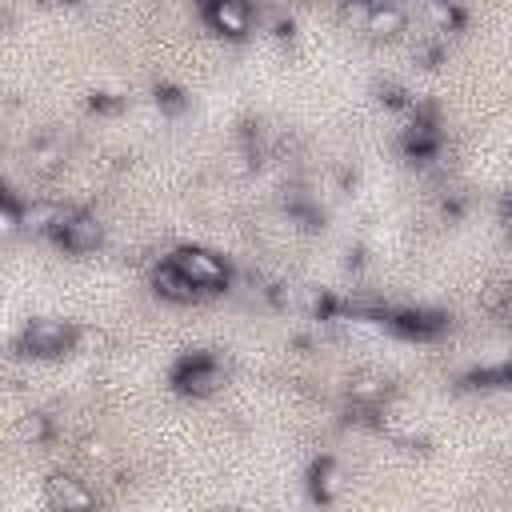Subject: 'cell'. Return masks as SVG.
<instances>
[{
  "mask_svg": "<svg viewBox=\"0 0 512 512\" xmlns=\"http://www.w3.org/2000/svg\"><path fill=\"white\" fill-rule=\"evenodd\" d=\"M172 264H176L200 292H216V288L228 284L224 260H220L216 252H208V248H180V252H172Z\"/></svg>",
  "mask_w": 512,
  "mask_h": 512,
  "instance_id": "6da1fadb",
  "label": "cell"
},
{
  "mask_svg": "<svg viewBox=\"0 0 512 512\" xmlns=\"http://www.w3.org/2000/svg\"><path fill=\"white\" fill-rule=\"evenodd\" d=\"M72 340H76V332H72L68 320L44 316V320H32V324L24 328V348H28L32 356H60V352H68Z\"/></svg>",
  "mask_w": 512,
  "mask_h": 512,
  "instance_id": "7a4b0ae2",
  "label": "cell"
},
{
  "mask_svg": "<svg viewBox=\"0 0 512 512\" xmlns=\"http://www.w3.org/2000/svg\"><path fill=\"white\" fill-rule=\"evenodd\" d=\"M56 240L68 248V252H96L100 240H104V228L96 216H84V212H64V220L56 224Z\"/></svg>",
  "mask_w": 512,
  "mask_h": 512,
  "instance_id": "3957f363",
  "label": "cell"
},
{
  "mask_svg": "<svg viewBox=\"0 0 512 512\" xmlns=\"http://www.w3.org/2000/svg\"><path fill=\"white\" fill-rule=\"evenodd\" d=\"M44 496H48V508L52 512H92L96 508V496L76 476H52L44 484Z\"/></svg>",
  "mask_w": 512,
  "mask_h": 512,
  "instance_id": "277c9868",
  "label": "cell"
},
{
  "mask_svg": "<svg viewBox=\"0 0 512 512\" xmlns=\"http://www.w3.org/2000/svg\"><path fill=\"white\" fill-rule=\"evenodd\" d=\"M204 16H208V24H212L216 32H228V36H244V32L252 28V8H244V4H236V0H220V4H212Z\"/></svg>",
  "mask_w": 512,
  "mask_h": 512,
  "instance_id": "5b68a950",
  "label": "cell"
},
{
  "mask_svg": "<svg viewBox=\"0 0 512 512\" xmlns=\"http://www.w3.org/2000/svg\"><path fill=\"white\" fill-rule=\"evenodd\" d=\"M152 280H156V292H160L164 300L188 304V300H196V296H200V288H196V284H192V280H188V276H184V272H180L172 260H168V264H160Z\"/></svg>",
  "mask_w": 512,
  "mask_h": 512,
  "instance_id": "8992f818",
  "label": "cell"
},
{
  "mask_svg": "<svg viewBox=\"0 0 512 512\" xmlns=\"http://www.w3.org/2000/svg\"><path fill=\"white\" fill-rule=\"evenodd\" d=\"M176 380H180L184 392H212L220 384V364L216 360H188L176 372Z\"/></svg>",
  "mask_w": 512,
  "mask_h": 512,
  "instance_id": "52a82bcc",
  "label": "cell"
},
{
  "mask_svg": "<svg viewBox=\"0 0 512 512\" xmlns=\"http://www.w3.org/2000/svg\"><path fill=\"white\" fill-rule=\"evenodd\" d=\"M364 32L396 36V32H404V12L392 8V4H372V8H364Z\"/></svg>",
  "mask_w": 512,
  "mask_h": 512,
  "instance_id": "ba28073f",
  "label": "cell"
},
{
  "mask_svg": "<svg viewBox=\"0 0 512 512\" xmlns=\"http://www.w3.org/2000/svg\"><path fill=\"white\" fill-rule=\"evenodd\" d=\"M348 392H352V400H360V404H376V400H384V380H380V376H356Z\"/></svg>",
  "mask_w": 512,
  "mask_h": 512,
  "instance_id": "9c48e42d",
  "label": "cell"
},
{
  "mask_svg": "<svg viewBox=\"0 0 512 512\" xmlns=\"http://www.w3.org/2000/svg\"><path fill=\"white\" fill-rule=\"evenodd\" d=\"M60 160H64V148L56 140H44V144L32 148V168H40V172H52Z\"/></svg>",
  "mask_w": 512,
  "mask_h": 512,
  "instance_id": "30bf717a",
  "label": "cell"
},
{
  "mask_svg": "<svg viewBox=\"0 0 512 512\" xmlns=\"http://www.w3.org/2000/svg\"><path fill=\"white\" fill-rule=\"evenodd\" d=\"M336 488H340V472H336L332 464H324V468L316 472V492H324V496H336Z\"/></svg>",
  "mask_w": 512,
  "mask_h": 512,
  "instance_id": "8fae6325",
  "label": "cell"
}]
</instances>
